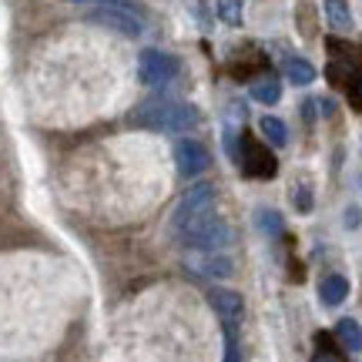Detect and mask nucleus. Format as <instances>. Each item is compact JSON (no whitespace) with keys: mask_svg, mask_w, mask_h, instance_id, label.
Wrapping results in <instances>:
<instances>
[{"mask_svg":"<svg viewBox=\"0 0 362 362\" xmlns=\"http://www.w3.org/2000/svg\"><path fill=\"white\" fill-rule=\"evenodd\" d=\"M138 121L144 128L158 131H192L198 128V107L181 101H148L144 107H138Z\"/></svg>","mask_w":362,"mask_h":362,"instance_id":"nucleus-1","label":"nucleus"},{"mask_svg":"<svg viewBox=\"0 0 362 362\" xmlns=\"http://www.w3.org/2000/svg\"><path fill=\"white\" fill-rule=\"evenodd\" d=\"M211 215H215V185H194L181 194L175 211H171V232L181 235L194 221H205Z\"/></svg>","mask_w":362,"mask_h":362,"instance_id":"nucleus-2","label":"nucleus"},{"mask_svg":"<svg viewBox=\"0 0 362 362\" xmlns=\"http://www.w3.org/2000/svg\"><path fill=\"white\" fill-rule=\"evenodd\" d=\"M185 248H192V252H221V248L228 245L235 238L232 225L228 221H221L218 215H211L205 221H194L192 228H185L181 235H175Z\"/></svg>","mask_w":362,"mask_h":362,"instance_id":"nucleus-3","label":"nucleus"},{"mask_svg":"<svg viewBox=\"0 0 362 362\" xmlns=\"http://www.w3.org/2000/svg\"><path fill=\"white\" fill-rule=\"evenodd\" d=\"M178 74V61L165 51H155V47H144L141 57H138V78H141L144 88H165L168 81H175Z\"/></svg>","mask_w":362,"mask_h":362,"instance_id":"nucleus-4","label":"nucleus"},{"mask_svg":"<svg viewBox=\"0 0 362 362\" xmlns=\"http://www.w3.org/2000/svg\"><path fill=\"white\" fill-rule=\"evenodd\" d=\"M90 24H101L115 34H124V37H141L144 24L138 13H131L128 7H115V4H98V11L88 13Z\"/></svg>","mask_w":362,"mask_h":362,"instance_id":"nucleus-5","label":"nucleus"},{"mask_svg":"<svg viewBox=\"0 0 362 362\" xmlns=\"http://www.w3.org/2000/svg\"><path fill=\"white\" fill-rule=\"evenodd\" d=\"M208 151L205 144L192 141V138H181L178 148H175V168H178L181 178H198V175H205L208 168Z\"/></svg>","mask_w":362,"mask_h":362,"instance_id":"nucleus-6","label":"nucleus"},{"mask_svg":"<svg viewBox=\"0 0 362 362\" xmlns=\"http://www.w3.org/2000/svg\"><path fill=\"white\" fill-rule=\"evenodd\" d=\"M235 161L245 168L248 178H262V181H269L272 175H275V158L265 155L259 144L252 141V138H242V151L235 155Z\"/></svg>","mask_w":362,"mask_h":362,"instance_id":"nucleus-7","label":"nucleus"},{"mask_svg":"<svg viewBox=\"0 0 362 362\" xmlns=\"http://www.w3.org/2000/svg\"><path fill=\"white\" fill-rule=\"evenodd\" d=\"M188 269L205 275V279H228L235 272V262L228 255H221V252H198V255L188 259Z\"/></svg>","mask_w":362,"mask_h":362,"instance_id":"nucleus-8","label":"nucleus"},{"mask_svg":"<svg viewBox=\"0 0 362 362\" xmlns=\"http://www.w3.org/2000/svg\"><path fill=\"white\" fill-rule=\"evenodd\" d=\"M208 302H211V309L218 312L225 322H238L242 319V312H245V302H242V296L238 292H232V288H211L208 292Z\"/></svg>","mask_w":362,"mask_h":362,"instance_id":"nucleus-9","label":"nucleus"},{"mask_svg":"<svg viewBox=\"0 0 362 362\" xmlns=\"http://www.w3.org/2000/svg\"><path fill=\"white\" fill-rule=\"evenodd\" d=\"M319 298H322V305H329V309H339L349 298V279L346 275H325L322 285H319Z\"/></svg>","mask_w":362,"mask_h":362,"instance_id":"nucleus-10","label":"nucleus"},{"mask_svg":"<svg viewBox=\"0 0 362 362\" xmlns=\"http://www.w3.org/2000/svg\"><path fill=\"white\" fill-rule=\"evenodd\" d=\"M285 78L292 84H298V88H305V84L315 81V67L305 57H285Z\"/></svg>","mask_w":362,"mask_h":362,"instance_id":"nucleus-11","label":"nucleus"},{"mask_svg":"<svg viewBox=\"0 0 362 362\" xmlns=\"http://www.w3.org/2000/svg\"><path fill=\"white\" fill-rule=\"evenodd\" d=\"M252 221H255V228H259L262 235H269V238L285 232V218L275 211V208H259V211L252 215Z\"/></svg>","mask_w":362,"mask_h":362,"instance_id":"nucleus-12","label":"nucleus"},{"mask_svg":"<svg viewBox=\"0 0 362 362\" xmlns=\"http://www.w3.org/2000/svg\"><path fill=\"white\" fill-rule=\"evenodd\" d=\"M336 336L339 342L349 352H362V325L356 319H339L336 322Z\"/></svg>","mask_w":362,"mask_h":362,"instance_id":"nucleus-13","label":"nucleus"},{"mask_svg":"<svg viewBox=\"0 0 362 362\" xmlns=\"http://www.w3.org/2000/svg\"><path fill=\"white\" fill-rule=\"evenodd\" d=\"M325 17H329V27L336 30H352V11L346 0H325Z\"/></svg>","mask_w":362,"mask_h":362,"instance_id":"nucleus-14","label":"nucleus"},{"mask_svg":"<svg viewBox=\"0 0 362 362\" xmlns=\"http://www.w3.org/2000/svg\"><path fill=\"white\" fill-rule=\"evenodd\" d=\"M259 131L269 138L272 144H275V148H282V144L288 141V128H285V121H279V117H272V115L259 121Z\"/></svg>","mask_w":362,"mask_h":362,"instance_id":"nucleus-15","label":"nucleus"},{"mask_svg":"<svg viewBox=\"0 0 362 362\" xmlns=\"http://www.w3.org/2000/svg\"><path fill=\"white\" fill-rule=\"evenodd\" d=\"M252 98L262 104H275L279 98H282V88H279V81L275 78H262L252 84Z\"/></svg>","mask_w":362,"mask_h":362,"instance_id":"nucleus-16","label":"nucleus"},{"mask_svg":"<svg viewBox=\"0 0 362 362\" xmlns=\"http://www.w3.org/2000/svg\"><path fill=\"white\" fill-rule=\"evenodd\" d=\"M218 17L221 24L238 27L242 24V0H218Z\"/></svg>","mask_w":362,"mask_h":362,"instance_id":"nucleus-17","label":"nucleus"},{"mask_svg":"<svg viewBox=\"0 0 362 362\" xmlns=\"http://www.w3.org/2000/svg\"><path fill=\"white\" fill-rule=\"evenodd\" d=\"M225 362H242V349H238V336H235L232 322H228V332H225Z\"/></svg>","mask_w":362,"mask_h":362,"instance_id":"nucleus-18","label":"nucleus"},{"mask_svg":"<svg viewBox=\"0 0 362 362\" xmlns=\"http://www.w3.org/2000/svg\"><path fill=\"white\" fill-rule=\"evenodd\" d=\"M346 221H349V225H359V211H356V208H349V211H346Z\"/></svg>","mask_w":362,"mask_h":362,"instance_id":"nucleus-19","label":"nucleus"},{"mask_svg":"<svg viewBox=\"0 0 362 362\" xmlns=\"http://www.w3.org/2000/svg\"><path fill=\"white\" fill-rule=\"evenodd\" d=\"M67 4H121V0H67Z\"/></svg>","mask_w":362,"mask_h":362,"instance_id":"nucleus-20","label":"nucleus"},{"mask_svg":"<svg viewBox=\"0 0 362 362\" xmlns=\"http://www.w3.org/2000/svg\"><path fill=\"white\" fill-rule=\"evenodd\" d=\"M356 104L362 107V84H359V90H356Z\"/></svg>","mask_w":362,"mask_h":362,"instance_id":"nucleus-21","label":"nucleus"},{"mask_svg":"<svg viewBox=\"0 0 362 362\" xmlns=\"http://www.w3.org/2000/svg\"><path fill=\"white\" fill-rule=\"evenodd\" d=\"M315 362H336V359H329V356H319V359H315Z\"/></svg>","mask_w":362,"mask_h":362,"instance_id":"nucleus-22","label":"nucleus"}]
</instances>
